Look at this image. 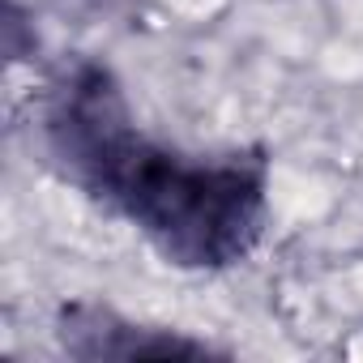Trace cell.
I'll return each instance as SVG.
<instances>
[{
    "instance_id": "cell-1",
    "label": "cell",
    "mask_w": 363,
    "mask_h": 363,
    "mask_svg": "<svg viewBox=\"0 0 363 363\" xmlns=\"http://www.w3.org/2000/svg\"><path fill=\"white\" fill-rule=\"evenodd\" d=\"M48 145L77 189L184 269L235 265L261 235L265 167L184 158L150 141L103 69H82L60 86L48 111Z\"/></svg>"
},
{
    "instance_id": "cell-2",
    "label": "cell",
    "mask_w": 363,
    "mask_h": 363,
    "mask_svg": "<svg viewBox=\"0 0 363 363\" xmlns=\"http://www.w3.org/2000/svg\"><path fill=\"white\" fill-rule=\"evenodd\" d=\"M60 342L77 359H150V354L197 359V354H210V346H201V342L175 337V333H158V329H141V325L116 320L111 312H94V308L65 312Z\"/></svg>"
}]
</instances>
